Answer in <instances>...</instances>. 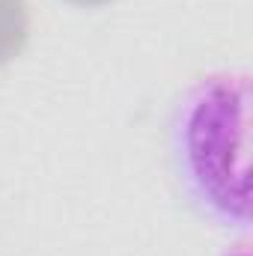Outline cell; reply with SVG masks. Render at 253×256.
I'll return each instance as SVG.
<instances>
[{
    "instance_id": "6da1fadb",
    "label": "cell",
    "mask_w": 253,
    "mask_h": 256,
    "mask_svg": "<svg viewBox=\"0 0 253 256\" xmlns=\"http://www.w3.org/2000/svg\"><path fill=\"white\" fill-rule=\"evenodd\" d=\"M170 167L190 208L224 230L250 224V78L214 72L200 78L170 116Z\"/></svg>"
}]
</instances>
